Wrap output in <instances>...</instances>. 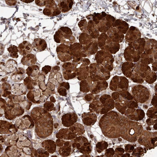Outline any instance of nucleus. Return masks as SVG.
Returning <instances> with one entry per match:
<instances>
[{"label":"nucleus","mask_w":157,"mask_h":157,"mask_svg":"<svg viewBox=\"0 0 157 157\" xmlns=\"http://www.w3.org/2000/svg\"><path fill=\"white\" fill-rule=\"evenodd\" d=\"M120 116L116 112H110L100 118L99 125L103 135L110 138L120 136L121 133L120 130L123 123L121 122Z\"/></svg>","instance_id":"nucleus-1"},{"label":"nucleus","mask_w":157,"mask_h":157,"mask_svg":"<svg viewBox=\"0 0 157 157\" xmlns=\"http://www.w3.org/2000/svg\"><path fill=\"white\" fill-rule=\"evenodd\" d=\"M89 67V76L94 82L107 80L110 77L109 72L100 64L93 63L90 64Z\"/></svg>","instance_id":"nucleus-2"},{"label":"nucleus","mask_w":157,"mask_h":157,"mask_svg":"<svg viewBox=\"0 0 157 157\" xmlns=\"http://www.w3.org/2000/svg\"><path fill=\"white\" fill-rule=\"evenodd\" d=\"M95 58L96 63L103 65L107 70L111 71L113 69L114 60L112 54L109 52L101 50L98 51L95 54Z\"/></svg>","instance_id":"nucleus-3"},{"label":"nucleus","mask_w":157,"mask_h":157,"mask_svg":"<svg viewBox=\"0 0 157 157\" xmlns=\"http://www.w3.org/2000/svg\"><path fill=\"white\" fill-rule=\"evenodd\" d=\"M71 140L72 147L76 148L79 152L83 154H89L91 152V144L85 136H79Z\"/></svg>","instance_id":"nucleus-4"},{"label":"nucleus","mask_w":157,"mask_h":157,"mask_svg":"<svg viewBox=\"0 0 157 157\" xmlns=\"http://www.w3.org/2000/svg\"><path fill=\"white\" fill-rule=\"evenodd\" d=\"M56 51L58 58L62 62H65L72 59L70 54L69 45L61 43L57 47Z\"/></svg>","instance_id":"nucleus-5"},{"label":"nucleus","mask_w":157,"mask_h":157,"mask_svg":"<svg viewBox=\"0 0 157 157\" xmlns=\"http://www.w3.org/2000/svg\"><path fill=\"white\" fill-rule=\"evenodd\" d=\"M71 55L72 59L85 57L88 56L83 48V45L79 43H74L69 46Z\"/></svg>","instance_id":"nucleus-6"},{"label":"nucleus","mask_w":157,"mask_h":157,"mask_svg":"<svg viewBox=\"0 0 157 157\" xmlns=\"http://www.w3.org/2000/svg\"><path fill=\"white\" fill-rule=\"evenodd\" d=\"M45 15L55 16L61 13V11L54 0H47L45 7L43 12Z\"/></svg>","instance_id":"nucleus-7"},{"label":"nucleus","mask_w":157,"mask_h":157,"mask_svg":"<svg viewBox=\"0 0 157 157\" xmlns=\"http://www.w3.org/2000/svg\"><path fill=\"white\" fill-rule=\"evenodd\" d=\"M99 99L102 105L100 112L101 114H104L114 108V101L109 95H103Z\"/></svg>","instance_id":"nucleus-8"},{"label":"nucleus","mask_w":157,"mask_h":157,"mask_svg":"<svg viewBox=\"0 0 157 157\" xmlns=\"http://www.w3.org/2000/svg\"><path fill=\"white\" fill-rule=\"evenodd\" d=\"M88 64L85 61H82L76 69L78 79L80 81L86 79L89 75V67Z\"/></svg>","instance_id":"nucleus-9"},{"label":"nucleus","mask_w":157,"mask_h":157,"mask_svg":"<svg viewBox=\"0 0 157 157\" xmlns=\"http://www.w3.org/2000/svg\"><path fill=\"white\" fill-rule=\"evenodd\" d=\"M99 47L101 50L108 51L112 42L105 33H102L97 39Z\"/></svg>","instance_id":"nucleus-10"},{"label":"nucleus","mask_w":157,"mask_h":157,"mask_svg":"<svg viewBox=\"0 0 157 157\" xmlns=\"http://www.w3.org/2000/svg\"><path fill=\"white\" fill-rule=\"evenodd\" d=\"M107 34L113 42L117 43L121 42L124 37L122 33L115 27L110 28L107 31Z\"/></svg>","instance_id":"nucleus-11"},{"label":"nucleus","mask_w":157,"mask_h":157,"mask_svg":"<svg viewBox=\"0 0 157 157\" xmlns=\"http://www.w3.org/2000/svg\"><path fill=\"white\" fill-rule=\"evenodd\" d=\"M78 119L77 115L75 113H67L62 116V123L64 127H69L76 122Z\"/></svg>","instance_id":"nucleus-12"},{"label":"nucleus","mask_w":157,"mask_h":157,"mask_svg":"<svg viewBox=\"0 0 157 157\" xmlns=\"http://www.w3.org/2000/svg\"><path fill=\"white\" fill-rule=\"evenodd\" d=\"M82 121L84 124L90 126L93 125L96 122L97 117L95 113L91 112H84L82 114Z\"/></svg>","instance_id":"nucleus-13"},{"label":"nucleus","mask_w":157,"mask_h":157,"mask_svg":"<svg viewBox=\"0 0 157 157\" xmlns=\"http://www.w3.org/2000/svg\"><path fill=\"white\" fill-rule=\"evenodd\" d=\"M77 136V135L72 132L68 128L61 129L56 135L57 138L65 140H71Z\"/></svg>","instance_id":"nucleus-14"},{"label":"nucleus","mask_w":157,"mask_h":157,"mask_svg":"<svg viewBox=\"0 0 157 157\" xmlns=\"http://www.w3.org/2000/svg\"><path fill=\"white\" fill-rule=\"evenodd\" d=\"M98 45L97 39H93L88 45H83V48L88 56L96 54L98 51Z\"/></svg>","instance_id":"nucleus-15"},{"label":"nucleus","mask_w":157,"mask_h":157,"mask_svg":"<svg viewBox=\"0 0 157 157\" xmlns=\"http://www.w3.org/2000/svg\"><path fill=\"white\" fill-rule=\"evenodd\" d=\"M33 50L36 52H40L44 50L47 47L45 40L41 38L35 39L31 44Z\"/></svg>","instance_id":"nucleus-16"},{"label":"nucleus","mask_w":157,"mask_h":157,"mask_svg":"<svg viewBox=\"0 0 157 157\" xmlns=\"http://www.w3.org/2000/svg\"><path fill=\"white\" fill-rule=\"evenodd\" d=\"M87 30L88 33L93 39H97L100 35L96 25L92 20H89L88 22Z\"/></svg>","instance_id":"nucleus-17"},{"label":"nucleus","mask_w":157,"mask_h":157,"mask_svg":"<svg viewBox=\"0 0 157 157\" xmlns=\"http://www.w3.org/2000/svg\"><path fill=\"white\" fill-rule=\"evenodd\" d=\"M31 44L28 41H24L18 45V52L22 56H24L30 54L32 50Z\"/></svg>","instance_id":"nucleus-18"},{"label":"nucleus","mask_w":157,"mask_h":157,"mask_svg":"<svg viewBox=\"0 0 157 157\" xmlns=\"http://www.w3.org/2000/svg\"><path fill=\"white\" fill-rule=\"evenodd\" d=\"M17 65L16 62L13 59H9L6 64L2 62H0V68L8 72L13 71L16 69Z\"/></svg>","instance_id":"nucleus-19"},{"label":"nucleus","mask_w":157,"mask_h":157,"mask_svg":"<svg viewBox=\"0 0 157 157\" xmlns=\"http://www.w3.org/2000/svg\"><path fill=\"white\" fill-rule=\"evenodd\" d=\"M71 142L69 141H65L64 144L59 147L58 151L60 155L63 157H66L69 156L72 150Z\"/></svg>","instance_id":"nucleus-20"},{"label":"nucleus","mask_w":157,"mask_h":157,"mask_svg":"<svg viewBox=\"0 0 157 157\" xmlns=\"http://www.w3.org/2000/svg\"><path fill=\"white\" fill-rule=\"evenodd\" d=\"M58 4V7L62 12L66 13L72 8L73 1L72 0H59Z\"/></svg>","instance_id":"nucleus-21"},{"label":"nucleus","mask_w":157,"mask_h":157,"mask_svg":"<svg viewBox=\"0 0 157 157\" xmlns=\"http://www.w3.org/2000/svg\"><path fill=\"white\" fill-rule=\"evenodd\" d=\"M37 61L35 56L33 54L30 53L23 56L21 62L23 65L29 66L34 65Z\"/></svg>","instance_id":"nucleus-22"},{"label":"nucleus","mask_w":157,"mask_h":157,"mask_svg":"<svg viewBox=\"0 0 157 157\" xmlns=\"http://www.w3.org/2000/svg\"><path fill=\"white\" fill-rule=\"evenodd\" d=\"M108 83L106 81H97L94 86L90 91L93 94H97L101 91L106 89Z\"/></svg>","instance_id":"nucleus-23"},{"label":"nucleus","mask_w":157,"mask_h":157,"mask_svg":"<svg viewBox=\"0 0 157 157\" xmlns=\"http://www.w3.org/2000/svg\"><path fill=\"white\" fill-rule=\"evenodd\" d=\"M70 131L77 136L83 135L85 131L84 126L82 124L76 122L68 128Z\"/></svg>","instance_id":"nucleus-24"},{"label":"nucleus","mask_w":157,"mask_h":157,"mask_svg":"<svg viewBox=\"0 0 157 157\" xmlns=\"http://www.w3.org/2000/svg\"><path fill=\"white\" fill-rule=\"evenodd\" d=\"M102 107L100 100L98 99L93 100L89 105V109L90 112L99 114Z\"/></svg>","instance_id":"nucleus-25"},{"label":"nucleus","mask_w":157,"mask_h":157,"mask_svg":"<svg viewBox=\"0 0 157 157\" xmlns=\"http://www.w3.org/2000/svg\"><path fill=\"white\" fill-rule=\"evenodd\" d=\"M42 144L43 146L50 153H53L56 150V143L52 140L45 141Z\"/></svg>","instance_id":"nucleus-26"},{"label":"nucleus","mask_w":157,"mask_h":157,"mask_svg":"<svg viewBox=\"0 0 157 157\" xmlns=\"http://www.w3.org/2000/svg\"><path fill=\"white\" fill-rule=\"evenodd\" d=\"M93 38L87 33L82 32L79 37V43L83 45H86L89 44Z\"/></svg>","instance_id":"nucleus-27"},{"label":"nucleus","mask_w":157,"mask_h":157,"mask_svg":"<svg viewBox=\"0 0 157 157\" xmlns=\"http://www.w3.org/2000/svg\"><path fill=\"white\" fill-rule=\"evenodd\" d=\"M27 74H29L32 73V78L34 80H36L37 78L39 72V67L37 65H33L29 66L26 69Z\"/></svg>","instance_id":"nucleus-28"},{"label":"nucleus","mask_w":157,"mask_h":157,"mask_svg":"<svg viewBox=\"0 0 157 157\" xmlns=\"http://www.w3.org/2000/svg\"><path fill=\"white\" fill-rule=\"evenodd\" d=\"M69 88V83L63 82L59 84L57 88V92L60 95L65 96L67 94V90Z\"/></svg>","instance_id":"nucleus-29"},{"label":"nucleus","mask_w":157,"mask_h":157,"mask_svg":"<svg viewBox=\"0 0 157 157\" xmlns=\"http://www.w3.org/2000/svg\"><path fill=\"white\" fill-rule=\"evenodd\" d=\"M16 71L17 72L14 73L16 74V75H13L11 78L13 79H15L17 81H19L22 79L25 76V71L24 69L21 67L18 68Z\"/></svg>","instance_id":"nucleus-30"},{"label":"nucleus","mask_w":157,"mask_h":157,"mask_svg":"<svg viewBox=\"0 0 157 157\" xmlns=\"http://www.w3.org/2000/svg\"><path fill=\"white\" fill-rule=\"evenodd\" d=\"M90 88L86 79L81 80L80 83V90L83 93H87L90 91Z\"/></svg>","instance_id":"nucleus-31"},{"label":"nucleus","mask_w":157,"mask_h":157,"mask_svg":"<svg viewBox=\"0 0 157 157\" xmlns=\"http://www.w3.org/2000/svg\"><path fill=\"white\" fill-rule=\"evenodd\" d=\"M108 146L107 143L105 141L98 142L96 145V151L98 153H100L104 150L106 149Z\"/></svg>","instance_id":"nucleus-32"},{"label":"nucleus","mask_w":157,"mask_h":157,"mask_svg":"<svg viewBox=\"0 0 157 157\" xmlns=\"http://www.w3.org/2000/svg\"><path fill=\"white\" fill-rule=\"evenodd\" d=\"M7 50L11 57L13 58L18 57L19 56L18 52V50L17 46L14 45L10 46L7 49Z\"/></svg>","instance_id":"nucleus-33"},{"label":"nucleus","mask_w":157,"mask_h":157,"mask_svg":"<svg viewBox=\"0 0 157 157\" xmlns=\"http://www.w3.org/2000/svg\"><path fill=\"white\" fill-rule=\"evenodd\" d=\"M78 24L80 30L82 32L88 33V22L86 19H84L81 20L79 22Z\"/></svg>","instance_id":"nucleus-34"},{"label":"nucleus","mask_w":157,"mask_h":157,"mask_svg":"<svg viewBox=\"0 0 157 157\" xmlns=\"http://www.w3.org/2000/svg\"><path fill=\"white\" fill-rule=\"evenodd\" d=\"M120 47V45L119 43L112 42L108 49V52L112 54H115L119 50Z\"/></svg>","instance_id":"nucleus-35"},{"label":"nucleus","mask_w":157,"mask_h":157,"mask_svg":"<svg viewBox=\"0 0 157 157\" xmlns=\"http://www.w3.org/2000/svg\"><path fill=\"white\" fill-rule=\"evenodd\" d=\"M114 151L112 148H110L106 150L105 155L106 157H111L114 154Z\"/></svg>","instance_id":"nucleus-36"},{"label":"nucleus","mask_w":157,"mask_h":157,"mask_svg":"<svg viewBox=\"0 0 157 157\" xmlns=\"http://www.w3.org/2000/svg\"><path fill=\"white\" fill-rule=\"evenodd\" d=\"M47 0H35V3L38 6L43 7L45 6Z\"/></svg>","instance_id":"nucleus-37"},{"label":"nucleus","mask_w":157,"mask_h":157,"mask_svg":"<svg viewBox=\"0 0 157 157\" xmlns=\"http://www.w3.org/2000/svg\"><path fill=\"white\" fill-rule=\"evenodd\" d=\"M51 69V67L49 65H45L43 67L42 71L44 72L45 74H47L49 72H50Z\"/></svg>","instance_id":"nucleus-38"},{"label":"nucleus","mask_w":157,"mask_h":157,"mask_svg":"<svg viewBox=\"0 0 157 157\" xmlns=\"http://www.w3.org/2000/svg\"><path fill=\"white\" fill-rule=\"evenodd\" d=\"M94 97L93 94L90 93L86 94L84 97L85 99L87 101H90L93 100Z\"/></svg>","instance_id":"nucleus-39"},{"label":"nucleus","mask_w":157,"mask_h":157,"mask_svg":"<svg viewBox=\"0 0 157 157\" xmlns=\"http://www.w3.org/2000/svg\"><path fill=\"white\" fill-rule=\"evenodd\" d=\"M5 1L6 4L10 6L15 5L17 2L16 0H6Z\"/></svg>","instance_id":"nucleus-40"},{"label":"nucleus","mask_w":157,"mask_h":157,"mask_svg":"<svg viewBox=\"0 0 157 157\" xmlns=\"http://www.w3.org/2000/svg\"><path fill=\"white\" fill-rule=\"evenodd\" d=\"M65 142V141L63 139H58L57 140L56 143L57 147H60L64 144Z\"/></svg>","instance_id":"nucleus-41"},{"label":"nucleus","mask_w":157,"mask_h":157,"mask_svg":"<svg viewBox=\"0 0 157 157\" xmlns=\"http://www.w3.org/2000/svg\"><path fill=\"white\" fill-rule=\"evenodd\" d=\"M118 93H113L112 94V96L113 99H115L118 96Z\"/></svg>","instance_id":"nucleus-42"},{"label":"nucleus","mask_w":157,"mask_h":157,"mask_svg":"<svg viewBox=\"0 0 157 157\" xmlns=\"http://www.w3.org/2000/svg\"><path fill=\"white\" fill-rule=\"evenodd\" d=\"M21 1H22V2H24L26 3H30L31 2H33V1H34V0H21Z\"/></svg>","instance_id":"nucleus-43"},{"label":"nucleus","mask_w":157,"mask_h":157,"mask_svg":"<svg viewBox=\"0 0 157 157\" xmlns=\"http://www.w3.org/2000/svg\"><path fill=\"white\" fill-rule=\"evenodd\" d=\"M58 124L57 123H56L55 124H54V127L55 128H56L58 126Z\"/></svg>","instance_id":"nucleus-44"},{"label":"nucleus","mask_w":157,"mask_h":157,"mask_svg":"<svg viewBox=\"0 0 157 157\" xmlns=\"http://www.w3.org/2000/svg\"><path fill=\"white\" fill-rule=\"evenodd\" d=\"M93 136L92 135H90V137L91 138H92L93 137Z\"/></svg>","instance_id":"nucleus-45"},{"label":"nucleus","mask_w":157,"mask_h":157,"mask_svg":"<svg viewBox=\"0 0 157 157\" xmlns=\"http://www.w3.org/2000/svg\"><path fill=\"white\" fill-rule=\"evenodd\" d=\"M131 89H132L131 87H130V88H129V91H131Z\"/></svg>","instance_id":"nucleus-46"},{"label":"nucleus","mask_w":157,"mask_h":157,"mask_svg":"<svg viewBox=\"0 0 157 157\" xmlns=\"http://www.w3.org/2000/svg\"><path fill=\"white\" fill-rule=\"evenodd\" d=\"M31 153V152H28V153H27V154H30Z\"/></svg>","instance_id":"nucleus-47"},{"label":"nucleus","mask_w":157,"mask_h":157,"mask_svg":"<svg viewBox=\"0 0 157 157\" xmlns=\"http://www.w3.org/2000/svg\"><path fill=\"white\" fill-rule=\"evenodd\" d=\"M140 122L141 123H143V121H142V120L140 121Z\"/></svg>","instance_id":"nucleus-48"},{"label":"nucleus","mask_w":157,"mask_h":157,"mask_svg":"<svg viewBox=\"0 0 157 157\" xmlns=\"http://www.w3.org/2000/svg\"><path fill=\"white\" fill-rule=\"evenodd\" d=\"M139 106H142V104H140L139 105Z\"/></svg>","instance_id":"nucleus-49"},{"label":"nucleus","mask_w":157,"mask_h":157,"mask_svg":"<svg viewBox=\"0 0 157 157\" xmlns=\"http://www.w3.org/2000/svg\"><path fill=\"white\" fill-rule=\"evenodd\" d=\"M152 105H151V104H150V106H152Z\"/></svg>","instance_id":"nucleus-50"}]
</instances>
